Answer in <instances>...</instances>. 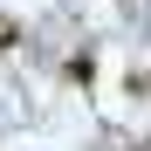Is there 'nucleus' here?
<instances>
[{"mask_svg":"<svg viewBox=\"0 0 151 151\" xmlns=\"http://www.w3.org/2000/svg\"><path fill=\"white\" fill-rule=\"evenodd\" d=\"M69 83L89 89V83H96V62H89V55H69Z\"/></svg>","mask_w":151,"mask_h":151,"instance_id":"obj_1","label":"nucleus"},{"mask_svg":"<svg viewBox=\"0 0 151 151\" xmlns=\"http://www.w3.org/2000/svg\"><path fill=\"white\" fill-rule=\"evenodd\" d=\"M21 41V21H7V14H0V48H14Z\"/></svg>","mask_w":151,"mask_h":151,"instance_id":"obj_2","label":"nucleus"}]
</instances>
